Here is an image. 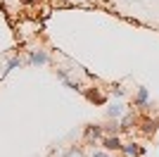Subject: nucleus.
<instances>
[{"instance_id": "obj_1", "label": "nucleus", "mask_w": 159, "mask_h": 157, "mask_svg": "<svg viewBox=\"0 0 159 157\" xmlns=\"http://www.w3.org/2000/svg\"><path fill=\"white\" fill-rule=\"evenodd\" d=\"M48 62H50L48 50H31L29 59H26V64H31V67H40V64H48Z\"/></svg>"}, {"instance_id": "obj_2", "label": "nucleus", "mask_w": 159, "mask_h": 157, "mask_svg": "<svg viewBox=\"0 0 159 157\" xmlns=\"http://www.w3.org/2000/svg\"><path fill=\"white\" fill-rule=\"evenodd\" d=\"M133 107H140V110H147V107H150V93H147L145 86H140V88H138L135 100H133Z\"/></svg>"}, {"instance_id": "obj_3", "label": "nucleus", "mask_w": 159, "mask_h": 157, "mask_svg": "<svg viewBox=\"0 0 159 157\" xmlns=\"http://www.w3.org/2000/svg\"><path fill=\"white\" fill-rule=\"evenodd\" d=\"M121 138H119V133H114V136H105L102 138V148H105L107 152H116V150H121Z\"/></svg>"}, {"instance_id": "obj_4", "label": "nucleus", "mask_w": 159, "mask_h": 157, "mask_svg": "<svg viewBox=\"0 0 159 157\" xmlns=\"http://www.w3.org/2000/svg\"><path fill=\"white\" fill-rule=\"evenodd\" d=\"M121 152H124V155L126 157H140V155H145V148H140L138 143H124L121 145Z\"/></svg>"}, {"instance_id": "obj_5", "label": "nucleus", "mask_w": 159, "mask_h": 157, "mask_svg": "<svg viewBox=\"0 0 159 157\" xmlns=\"http://www.w3.org/2000/svg\"><path fill=\"white\" fill-rule=\"evenodd\" d=\"M121 112H124V105L114 102V105H109V107H107V117H109V119H119Z\"/></svg>"}, {"instance_id": "obj_6", "label": "nucleus", "mask_w": 159, "mask_h": 157, "mask_svg": "<svg viewBox=\"0 0 159 157\" xmlns=\"http://www.w3.org/2000/svg\"><path fill=\"white\" fill-rule=\"evenodd\" d=\"M133 121H135V117H133V114H124V117H121V121H119L121 131H128V129H131V124H133Z\"/></svg>"}, {"instance_id": "obj_7", "label": "nucleus", "mask_w": 159, "mask_h": 157, "mask_svg": "<svg viewBox=\"0 0 159 157\" xmlns=\"http://www.w3.org/2000/svg\"><path fill=\"white\" fill-rule=\"evenodd\" d=\"M102 133H105V129H102V126H88V129H86V136H90V138H100V136H102Z\"/></svg>"}, {"instance_id": "obj_8", "label": "nucleus", "mask_w": 159, "mask_h": 157, "mask_svg": "<svg viewBox=\"0 0 159 157\" xmlns=\"http://www.w3.org/2000/svg\"><path fill=\"white\" fill-rule=\"evenodd\" d=\"M154 131H157V121L145 119V121H143V133H154Z\"/></svg>"}, {"instance_id": "obj_9", "label": "nucleus", "mask_w": 159, "mask_h": 157, "mask_svg": "<svg viewBox=\"0 0 159 157\" xmlns=\"http://www.w3.org/2000/svg\"><path fill=\"white\" fill-rule=\"evenodd\" d=\"M17 67H21V59H19V57H12V59H10V62H7V67H5V74L14 72Z\"/></svg>"}, {"instance_id": "obj_10", "label": "nucleus", "mask_w": 159, "mask_h": 157, "mask_svg": "<svg viewBox=\"0 0 159 157\" xmlns=\"http://www.w3.org/2000/svg\"><path fill=\"white\" fill-rule=\"evenodd\" d=\"M57 76H60L62 81H66V78H69V72H66V69H57Z\"/></svg>"}, {"instance_id": "obj_11", "label": "nucleus", "mask_w": 159, "mask_h": 157, "mask_svg": "<svg viewBox=\"0 0 159 157\" xmlns=\"http://www.w3.org/2000/svg\"><path fill=\"white\" fill-rule=\"evenodd\" d=\"M114 95H116V98H124V88H121V86H114Z\"/></svg>"}, {"instance_id": "obj_12", "label": "nucleus", "mask_w": 159, "mask_h": 157, "mask_svg": "<svg viewBox=\"0 0 159 157\" xmlns=\"http://www.w3.org/2000/svg\"><path fill=\"white\" fill-rule=\"evenodd\" d=\"M93 157H107V150H105V152H102V150H95Z\"/></svg>"}]
</instances>
